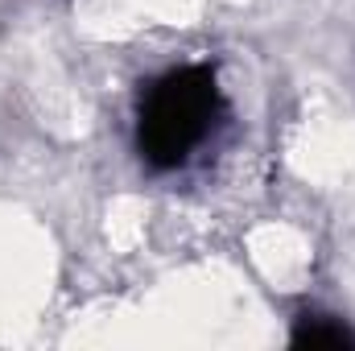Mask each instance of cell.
I'll list each match as a JSON object with an SVG mask.
<instances>
[{
	"instance_id": "obj_1",
	"label": "cell",
	"mask_w": 355,
	"mask_h": 351,
	"mask_svg": "<svg viewBox=\"0 0 355 351\" xmlns=\"http://www.w3.org/2000/svg\"><path fill=\"white\" fill-rule=\"evenodd\" d=\"M223 116V87L207 62L166 71L141 99L137 149L153 170L186 166L215 132Z\"/></svg>"
},
{
	"instance_id": "obj_2",
	"label": "cell",
	"mask_w": 355,
	"mask_h": 351,
	"mask_svg": "<svg viewBox=\"0 0 355 351\" xmlns=\"http://www.w3.org/2000/svg\"><path fill=\"white\" fill-rule=\"evenodd\" d=\"M297 348H355V335L347 331V323L331 318V314H306L293 331Z\"/></svg>"
}]
</instances>
